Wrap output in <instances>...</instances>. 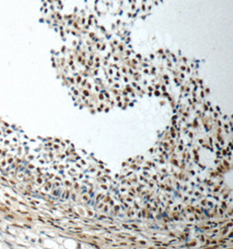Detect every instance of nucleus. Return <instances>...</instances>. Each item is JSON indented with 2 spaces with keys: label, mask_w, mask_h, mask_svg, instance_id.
<instances>
[{
  "label": "nucleus",
  "mask_w": 233,
  "mask_h": 249,
  "mask_svg": "<svg viewBox=\"0 0 233 249\" xmlns=\"http://www.w3.org/2000/svg\"><path fill=\"white\" fill-rule=\"evenodd\" d=\"M59 33L74 45L101 48L130 43L131 29L164 0H51Z\"/></svg>",
  "instance_id": "1"
}]
</instances>
